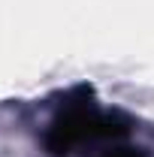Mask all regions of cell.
Instances as JSON below:
<instances>
[{"label":"cell","instance_id":"obj_1","mask_svg":"<svg viewBox=\"0 0 154 157\" xmlns=\"http://www.w3.org/2000/svg\"><path fill=\"white\" fill-rule=\"evenodd\" d=\"M127 133H130V121L121 112H100L91 103V94L79 88L52 118L42 142L48 154H70L76 148L97 142H118Z\"/></svg>","mask_w":154,"mask_h":157},{"label":"cell","instance_id":"obj_2","mask_svg":"<svg viewBox=\"0 0 154 157\" xmlns=\"http://www.w3.org/2000/svg\"><path fill=\"white\" fill-rule=\"evenodd\" d=\"M100 157H148L142 148H124V145H115V148H109V151H103Z\"/></svg>","mask_w":154,"mask_h":157},{"label":"cell","instance_id":"obj_3","mask_svg":"<svg viewBox=\"0 0 154 157\" xmlns=\"http://www.w3.org/2000/svg\"><path fill=\"white\" fill-rule=\"evenodd\" d=\"M97 157H100V154H97Z\"/></svg>","mask_w":154,"mask_h":157}]
</instances>
